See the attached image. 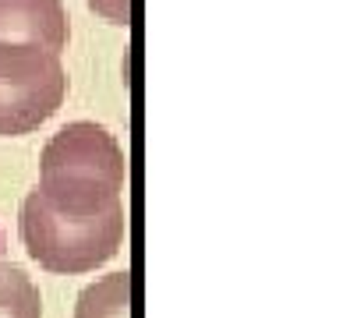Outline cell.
<instances>
[{"label":"cell","mask_w":357,"mask_h":318,"mask_svg":"<svg viewBox=\"0 0 357 318\" xmlns=\"http://www.w3.org/2000/svg\"><path fill=\"white\" fill-rule=\"evenodd\" d=\"M124 152L117 138L92 121L64 124L39 156V195L64 216H99L121 205Z\"/></svg>","instance_id":"cell-1"},{"label":"cell","mask_w":357,"mask_h":318,"mask_svg":"<svg viewBox=\"0 0 357 318\" xmlns=\"http://www.w3.org/2000/svg\"><path fill=\"white\" fill-rule=\"evenodd\" d=\"M22 241L25 251L50 273L78 276L89 269H99L110 262L124 244V209L114 205L99 216H64L50 209L39 191H29L22 202Z\"/></svg>","instance_id":"cell-2"},{"label":"cell","mask_w":357,"mask_h":318,"mask_svg":"<svg viewBox=\"0 0 357 318\" xmlns=\"http://www.w3.org/2000/svg\"><path fill=\"white\" fill-rule=\"evenodd\" d=\"M68 75L61 53L39 43L0 39V135H32L61 110Z\"/></svg>","instance_id":"cell-3"},{"label":"cell","mask_w":357,"mask_h":318,"mask_svg":"<svg viewBox=\"0 0 357 318\" xmlns=\"http://www.w3.org/2000/svg\"><path fill=\"white\" fill-rule=\"evenodd\" d=\"M0 39L39 43L61 53L71 39L64 0H0Z\"/></svg>","instance_id":"cell-4"},{"label":"cell","mask_w":357,"mask_h":318,"mask_svg":"<svg viewBox=\"0 0 357 318\" xmlns=\"http://www.w3.org/2000/svg\"><path fill=\"white\" fill-rule=\"evenodd\" d=\"M75 318H131V273H110L82 290Z\"/></svg>","instance_id":"cell-5"},{"label":"cell","mask_w":357,"mask_h":318,"mask_svg":"<svg viewBox=\"0 0 357 318\" xmlns=\"http://www.w3.org/2000/svg\"><path fill=\"white\" fill-rule=\"evenodd\" d=\"M0 318H43L39 287L15 262H0Z\"/></svg>","instance_id":"cell-6"},{"label":"cell","mask_w":357,"mask_h":318,"mask_svg":"<svg viewBox=\"0 0 357 318\" xmlns=\"http://www.w3.org/2000/svg\"><path fill=\"white\" fill-rule=\"evenodd\" d=\"M89 8L114 25H131V0H89Z\"/></svg>","instance_id":"cell-7"}]
</instances>
